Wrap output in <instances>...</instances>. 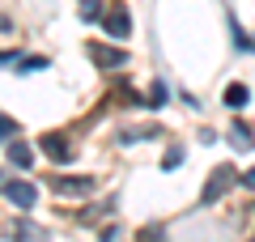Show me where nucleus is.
Returning <instances> with one entry per match:
<instances>
[{
    "label": "nucleus",
    "mask_w": 255,
    "mask_h": 242,
    "mask_svg": "<svg viewBox=\"0 0 255 242\" xmlns=\"http://www.w3.org/2000/svg\"><path fill=\"white\" fill-rule=\"evenodd\" d=\"M51 191H60V196H90L94 179L90 174H51Z\"/></svg>",
    "instance_id": "1"
},
{
    "label": "nucleus",
    "mask_w": 255,
    "mask_h": 242,
    "mask_svg": "<svg viewBox=\"0 0 255 242\" xmlns=\"http://www.w3.org/2000/svg\"><path fill=\"white\" fill-rule=\"evenodd\" d=\"M234 174H238L234 166H221V170H213V179H209V187H204V196H200V200H204V204H213L217 196H226V191L234 187Z\"/></svg>",
    "instance_id": "2"
},
{
    "label": "nucleus",
    "mask_w": 255,
    "mask_h": 242,
    "mask_svg": "<svg viewBox=\"0 0 255 242\" xmlns=\"http://www.w3.org/2000/svg\"><path fill=\"white\" fill-rule=\"evenodd\" d=\"M85 55H90L98 68H119V64H128V55L119 51V47H102V43H90V47H85Z\"/></svg>",
    "instance_id": "3"
},
{
    "label": "nucleus",
    "mask_w": 255,
    "mask_h": 242,
    "mask_svg": "<svg viewBox=\"0 0 255 242\" xmlns=\"http://www.w3.org/2000/svg\"><path fill=\"white\" fill-rule=\"evenodd\" d=\"M43 153H47L51 161H60V166H64V161H73V157H77V149H73V144L64 140V136H51V132L43 136Z\"/></svg>",
    "instance_id": "4"
},
{
    "label": "nucleus",
    "mask_w": 255,
    "mask_h": 242,
    "mask_svg": "<svg viewBox=\"0 0 255 242\" xmlns=\"http://www.w3.org/2000/svg\"><path fill=\"white\" fill-rule=\"evenodd\" d=\"M102 26H107V34H111V38H128V34H132V17H128L124 9L102 13Z\"/></svg>",
    "instance_id": "5"
},
{
    "label": "nucleus",
    "mask_w": 255,
    "mask_h": 242,
    "mask_svg": "<svg viewBox=\"0 0 255 242\" xmlns=\"http://www.w3.org/2000/svg\"><path fill=\"white\" fill-rule=\"evenodd\" d=\"M4 196L17 208H34V187H30V183H4Z\"/></svg>",
    "instance_id": "6"
},
{
    "label": "nucleus",
    "mask_w": 255,
    "mask_h": 242,
    "mask_svg": "<svg viewBox=\"0 0 255 242\" xmlns=\"http://www.w3.org/2000/svg\"><path fill=\"white\" fill-rule=\"evenodd\" d=\"M13 238H21V242H43L47 234L38 230V225H30V221H13Z\"/></svg>",
    "instance_id": "7"
},
{
    "label": "nucleus",
    "mask_w": 255,
    "mask_h": 242,
    "mask_svg": "<svg viewBox=\"0 0 255 242\" xmlns=\"http://www.w3.org/2000/svg\"><path fill=\"white\" fill-rule=\"evenodd\" d=\"M230 144H234V149H251V127H247V123H234V127H230Z\"/></svg>",
    "instance_id": "8"
},
{
    "label": "nucleus",
    "mask_w": 255,
    "mask_h": 242,
    "mask_svg": "<svg viewBox=\"0 0 255 242\" xmlns=\"http://www.w3.org/2000/svg\"><path fill=\"white\" fill-rule=\"evenodd\" d=\"M9 161H13V166H21V170H26V166H30V161H34V153H30V144H9Z\"/></svg>",
    "instance_id": "9"
},
{
    "label": "nucleus",
    "mask_w": 255,
    "mask_h": 242,
    "mask_svg": "<svg viewBox=\"0 0 255 242\" xmlns=\"http://www.w3.org/2000/svg\"><path fill=\"white\" fill-rule=\"evenodd\" d=\"M247 98H251V94H247V85H230V90H226V107H247Z\"/></svg>",
    "instance_id": "10"
},
{
    "label": "nucleus",
    "mask_w": 255,
    "mask_h": 242,
    "mask_svg": "<svg viewBox=\"0 0 255 242\" xmlns=\"http://www.w3.org/2000/svg\"><path fill=\"white\" fill-rule=\"evenodd\" d=\"M102 13H107V9H102V0H81V17L85 21H102Z\"/></svg>",
    "instance_id": "11"
},
{
    "label": "nucleus",
    "mask_w": 255,
    "mask_h": 242,
    "mask_svg": "<svg viewBox=\"0 0 255 242\" xmlns=\"http://www.w3.org/2000/svg\"><path fill=\"white\" fill-rule=\"evenodd\" d=\"M140 242H166V234L157 230V225H145V230H140Z\"/></svg>",
    "instance_id": "12"
},
{
    "label": "nucleus",
    "mask_w": 255,
    "mask_h": 242,
    "mask_svg": "<svg viewBox=\"0 0 255 242\" xmlns=\"http://www.w3.org/2000/svg\"><path fill=\"white\" fill-rule=\"evenodd\" d=\"M13 132H17V123H13V119L9 115H0V140H9V136Z\"/></svg>",
    "instance_id": "13"
},
{
    "label": "nucleus",
    "mask_w": 255,
    "mask_h": 242,
    "mask_svg": "<svg viewBox=\"0 0 255 242\" xmlns=\"http://www.w3.org/2000/svg\"><path fill=\"white\" fill-rule=\"evenodd\" d=\"M179 161H183V149H179V144H174V149L166 153V161H162V166H166V170H174V166H179Z\"/></svg>",
    "instance_id": "14"
},
{
    "label": "nucleus",
    "mask_w": 255,
    "mask_h": 242,
    "mask_svg": "<svg viewBox=\"0 0 255 242\" xmlns=\"http://www.w3.org/2000/svg\"><path fill=\"white\" fill-rule=\"evenodd\" d=\"M243 187H251V191H255V166H251V170L243 174Z\"/></svg>",
    "instance_id": "15"
}]
</instances>
